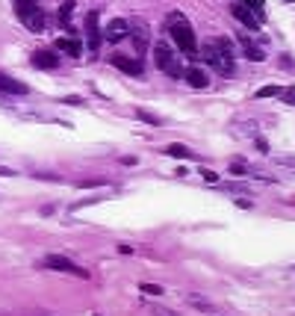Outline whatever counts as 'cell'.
Masks as SVG:
<instances>
[{"instance_id":"6da1fadb","label":"cell","mask_w":295,"mask_h":316,"mask_svg":"<svg viewBox=\"0 0 295 316\" xmlns=\"http://www.w3.org/2000/svg\"><path fill=\"white\" fill-rule=\"evenodd\" d=\"M201 56L216 68V74H225V77L233 74V56H236V53H233V45H230L227 38H213V42H207L204 51H201Z\"/></svg>"},{"instance_id":"7a4b0ae2","label":"cell","mask_w":295,"mask_h":316,"mask_svg":"<svg viewBox=\"0 0 295 316\" xmlns=\"http://www.w3.org/2000/svg\"><path fill=\"white\" fill-rule=\"evenodd\" d=\"M165 30H168V35L174 38V45H177L183 53H189V56H195V53H198V38H195V30H192L189 21L183 18V12H172V15L165 18Z\"/></svg>"},{"instance_id":"3957f363","label":"cell","mask_w":295,"mask_h":316,"mask_svg":"<svg viewBox=\"0 0 295 316\" xmlns=\"http://www.w3.org/2000/svg\"><path fill=\"white\" fill-rule=\"evenodd\" d=\"M154 62L156 68L162 71V74H168V77H183V68H180V59L174 56V51L165 45V42H156L154 45Z\"/></svg>"},{"instance_id":"277c9868","label":"cell","mask_w":295,"mask_h":316,"mask_svg":"<svg viewBox=\"0 0 295 316\" xmlns=\"http://www.w3.org/2000/svg\"><path fill=\"white\" fill-rule=\"evenodd\" d=\"M41 269H53V272H65V275H77V278H89L86 269H80V266L68 260V257H62V254H48L45 260H41Z\"/></svg>"},{"instance_id":"5b68a950","label":"cell","mask_w":295,"mask_h":316,"mask_svg":"<svg viewBox=\"0 0 295 316\" xmlns=\"http://www.w3.org/2000/svg\"><path fill=\"white\" fill-rule=\"evenodd\" d=\"M18 18H21V24L30 30V33H45V27H48V15H45V9H38V6H24V9H18Z\"/></svg>"},{"instance_id":"8992f818","label":"cell","mask_w":295,"mask_h":316,"mask_svg":"<svg viewBox=\"0 0 295 316\" xmlns=\"http://www.w3.org/2000/svg\"><path fill=\"white\" fill-rule=\"evenodd\" d=\"M112 65L124 74H130V77H142L145 74V65H142V59H130V56H121V53H112V59H109Z\"/></svg>"},{"instance_id":"52a82bcc","label":"cell","mask_w":295,"mask_h":316,"mask_svg":"<svg viewBox=\"0 0 295 316\" xmlns=\"http://www.w3.org/2000/svg\"><path fill=\"white\" fill-rule=\"evenodd\" d=\"M130 38H133V48L136 53H145L148 48V42H151V30H148V24H142V21H130Z\"/></svg>"},{"instance_id":"ba28073f","label":"cell","mask_w":295,"mask_h":316,"mask_svg":"<svg viewBox=\"0 0 295 316\" xmlns=\"http://www.w3.org/2000/svg\"><path fill=\"white\" fill-rule=\"evenodd\" d=\"M230 15L236 18V21H239L242 27H248V30H254V33L260 30V18L254 15V12H251V9H248L245 3H233V6H230Z\"/></svg>"},{"instance_id":"9c48e42d","label":"cell","mask_w":295,"mask_h":316,"mask_svg":"<svg viewBox=\"0 0 295 316\" xmlns=\"http://www.w3.org/2000/svg\"><path fill=\"white\" fill-rule=\"evenodd\" d=\"M86 38H89V51H98L101 48V27H98V12H89L86 15Z\"/></svg>"},{"instance_id":"30bf717a","label":"cell","mask_w":295,"mask_h":316,"mask_svg":"<svg viewBox=\"0 0 295 316\" xmlns=\"http://www.w3.org/2000/svg\"><path fill=\"white\" fill-rule=\"evenodd\" d=\"M53 51H62V53H68V56H83V42L71 38V35H59L53 42Z\"/></svg>"},{"instance_id":"8fae6325","label":"cell","mask_w":295,"mask_h":316,"mask_svg":"<svg viewBox=\"0 0 295 316\" xmlns=\"http://www.w3.org/2000/svg\"><path fill=\"white\" fill-rule=\"evenodd\" d=\"M104 33H106V42H121V38H127V33H130V21H124V18H112Z\"/></svg>"},{"instance_id":"7c38bea8","label":"cell","mask_w":295,"mask_h":316,"mask_svg":"<svg viewBox=\"0 0 295 316\" xmlns=\"http://www.w3.org/2000/svg\"><path fill=\"white\" fill-rule=\"evenodd\" d=\"M33 65L35 68H41V71L56 68V65H59V56H56V51H35L33 53Z\"/></svg>"},{"instance_id":"4fadbf2b","label":"cell","mask_w":295,"mask_h":316,"mask_svg":"<svg viewBox=\"0 0 295 316\" xmlns=\"http://www.w3.org/2000/svg\"><path fill=\"white\" fill-rule=\"evenodd\" d=\"M186 301H189V307L201 310V313H207V316H219L216 304H213V301H207L204 296H198V293H189V296H186Z\"/></svg>"},{"instance_id":"5bb4252c","label":"cell","mask_w":295,"mask_h":316,"mask_svg":"<svg viewBox=\"0 0 295 316\" xmlns=\"http://www.w3.org/2000/svg\"><path fill=\"white\" fill-rule=\"evenodd\" d=\"M183 80L189 83L192 89H207L209 86V77L204 74L201 68H189V71H183Z\"/></svg>"},{"instance_id":"9a60e30c","label":"cell","mask_w":295,"mask_h":316,"mask_svg":"<svg viewBox=\"0 0 295 316\" xmlns=\"http://www.w3.org/2000/svg\"><path fill=\"white\" fill-rule=\"evenodd\" d=\"M0 92H9V95H27V83L12 80L9 74H0Z\"/></svg>"},{"instance_id":"2e32d148","label":"cell","mask_w":295,"mask_h":316,"mask_svg":"<svg viewBox=\"0 0 295 316\" xmlns=\"http://www.w3.org/2000/svg\"><path fill=\"white\" fill-rule=\"evenodd\" d=\"M239 45H242V51H245V56L251 59V62H263L266 59V53H263V48H257L248 35H239Z\"/></svg>"},{"instance_id":"e0dca14e","label":"cell","mask_w":295,"mask_h":316,"mask_svg":"<svg viewBox=\"0 0 295 316\" xmlns=\"http://www.w3.org/2000/svg\"><path fill=\"white\" fill-rule=\"evenodd\" d=\"M165 154H168V157H174V160H189L192 157V151L186 148V145H180V142H172V145L165 148Z\"/></svg>"},{"instance_id":"ac0fdd59","label":"cell","mask_w":295,"mask_h":316,"mask_svg":"<svg viewBox=\"0 0 295 316\" xmlns=\"http://www.w3.org/2000/svg\"><path fill=\"white\" fill-rule=\"evenodd\" d=\"M74 9H77V6H74V0H65V3H62V9H59V24H62L65 30L71 27V15H74Z\"/></svg>"},{"instance_id":"d6986e66","label":"cell","mask_w":295,"mask_h":316,"mask_svg":"<svg viewBox=\"0 0 295 316\" xmlns=\"http://www.w3.org/2000/svg\"><path fill=\"white\" fill-rule=\"evenodd\" d=\"M136 118H139V122H145V124H154V127H159V124H162V118H159V115L145 112V109H136Z\"/></svg>"},{"instance_id":"ffe728a7","label":"cell","mask_w":295,"mask_h":316,"mask_svg":"<svg viewBox=\"0 0 295 316\" xmlns=\"http://www.w3.org/2000/svg\"><path fill=\"white\" fill-rule=\"evenodd\" d=\"M239 3H245V6H248V9H251V12H254V15H257V18L263 21V9H266V0H239Z\"/></svg>"},{"instance_id":"44dd1931","label":"cell","mask_w":295,"mask_h":316,"mask_svg":"<svg viewBox=\"0 0 295 316\" xmlns=\"http://www.w3.org/2000/svg\"><path fill=\"white\" fill-rule=\"evenodd\" d=\"M77 186L80 189H92V186H106L104 177H83V180H77Z\"/></svg>"},{"instance_id":"7402d4cb","label":"cell","mask_w":295,"mask_h":316,"mask_svg":"<svg viewBox=\"0 0 295 316\" xmlns=\"http://www.w3.org/2000/svg\"><path fill=\"white\" fill-rule=\"evenodd\" d=\"M139 290L145 293V296H162V293H165V290H162L159 284H142Z\"/></svg>"},{"instance_id":"603a6c76","label":"cell","mask_w":295,"mask_h":316,"mask_svg":"<svg viewBox=\"0 0 295 316\" xmlns=\"http://www.w3.org/2000/svg\"><path fill=\"white\" fill-rule=\"evenodd\" d=\"M275 95H280V86H263L257 92V98H275Z\"/></svg>"},{"instance_id":"cb8c5ba5","label":"cell","mask_w":295,"mask_h":316,"mask_svg":"<svg viewBox=\"0 0 295 316\" xmlns=\"http://www.w3.org/2000/svg\"><path fill=\"white\" fill-rule=\"evenodd\" d=\"M280 98H283L286 104H292V106H295V86H289V89H280Z\"/></svg>"},{"instance_id":"d4e9b609","label":"cell","mask_w":295,"mask_h":316,"mask_svg":"<svg viewBox=\"0 0 295 316\" xmlns=\"http://www.w3.org/2000/svg\"><path fill=\"white\" fill-rule=\"evenodd\" d=\"M151 313L154 316H177L174 310H165V307H151Z\"/></svg>"},{"instance_id":"484cf974","label":"cell","mask_w":295,"mask_h":316,"mask_svg":"<svg viewBox=\"0 0 295 316\" xmlns=\"http://www.w3.org/2000/svg\"><path fill=\"white\" fill-rule=\"evenodd\" d=\"M201 175H204V180H207V183H216V180H219V175H216V172H209V169H204Z\"/></svg>"},{"instance_id":"4316f807","label":"cell","mask_w":295,"mask_h":316,"mask_svg":"<svg viewBox=\"0 0 295 316\" xmlns=\"http://www.w3.org/2000/svg\"><path fill=\"white\" fill-rule=\"evenodd\" d=\"M230 175H245V166L242 163H233V166H230Z\"/></svg>"},{"instance_id":"83f0119b","label":"cell","mask_w":295,"mask_h":316,"mask_svg":"<svg viewBox=\"0 0 295 316\" xmlns=\"http://www.w3.org/2000/svg\"><path fill=\"white\" fill-rule=\"evenodd\" d=\"M33 3H35V0H15L18 9H24V6H33Z\"/></svg>"},{"instance_id":"f1b7e54d","label":"cell","mask_w":295,"mask_h":316,"mask_svg":"<svg viewBox=\"0 0 295 316\" xmlns=\"http://www.w3.org/2000/svg\"><path fill=\"white\" fill-rule=\"evenodd\" d=\"M0 175H3V177H12L15 172H12V169H3V166H0Z\"/></svg>"},{"instance_id":"f546056e","label":"cell","mask_w":295,"mask_h":316,"mask_svg":"<svg viewBox=\"0 0 295 316\" xmlns=\"http://www.w3.org/2000/svg\"><path fill=\"white\" fill-rule=\"evenodd\" d=\"M286 3H295V0H286Z\"/></svg>"}]
</instances>
